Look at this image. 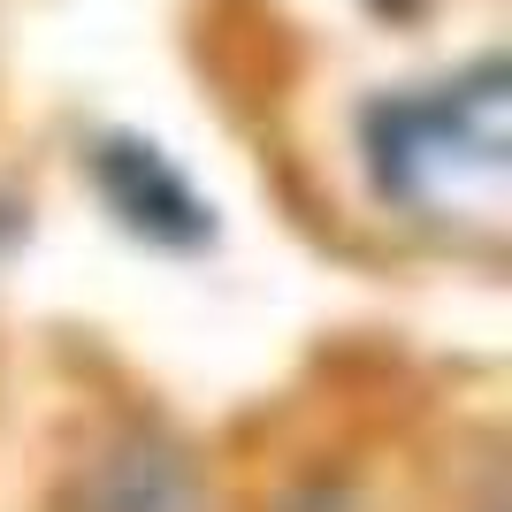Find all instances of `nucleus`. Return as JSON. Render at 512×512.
Listing matches in <instances>:
<instances>
[{
	"mask_svg": "<svg viewBox=\"0 0 512 512\" xmlns=\"http://www.w3.org/2000/svg\"><path fill=\"white\" fill-rule=\"evenodd\" d=\"M367 184L406 222L451 237H497L512 199V77L474 62L444 85H406L360 115Z\"/></svg>",
	"mask_w": 512,
	"mask_h": 512,
	"instance_id": "f257e3e1",
	"label": "nucleus"
},
{
	"mask_svg": "<svg viewBox=\"0 0 512 512\" xmlns=\"http://www.w3.org/2000/svg\"><path fill=\"white\" fill-rule=\"evenodd\" d=\"M92 184L115 207V222L130 237H146V245L192 253V245L214 237V207L184 184V169H176L169 153L146 146V138H100L92 146Z\"/></svg>",
	"mask_w": 512,
	"mask_h": 512,
	"instance_id": "f03ea898",
	"label": "nucleus"
},
{
	"mask_svg": "<svg viewBox=\"0 0 512 512\" xmlns=\"http://www.w3.org/2000/svg\"><path fill=\"white\" fill-rule=\"evenodd\" d=\"M85 512H207V482L176 444L123 436L85 474Z\"/></svg>",
	"mask_w": 512,
	"mask_h": 512,
	"instance_id": "7ed1b4c3",
	"label": "nucleus"
}]
</instances>
